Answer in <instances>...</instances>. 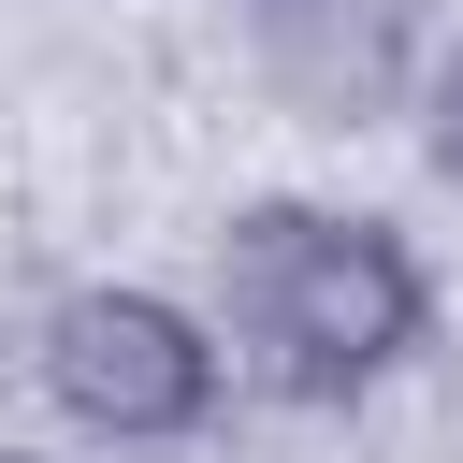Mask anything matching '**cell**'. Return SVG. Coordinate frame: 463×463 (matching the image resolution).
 <instances>
[{
    "mask_svg": "<svg viewBox=\"0 0 463 463\" xmlns=\"http://www.w3.org/2000/svg\"><path fill=\"white\" fill-rule=\"evenodd\" d=\"M29 376H43V405H58L72 434H101V449H188V434L217 420V318H188V304L145 289V275H87V289L43 304Z\"/></svg>",
    "mask_w": 463,
    "mask_h": 463,
    "instance_id": "2",
    "label": "cell"
},
{
    "mask_svg": "<svg viewBox=\"0 0 463 463\" xmlns=\"http://www.w3.org/2000/svg\"><path fill=\"white\" fill-rule=\"evenodd\" d=\"M0 463H58V449H29V434H0Z\"/></svg>",
    "mask_w": 463,
    "mask_h": 463,
    "instance_id": "5",
    "label": "cell"
},
{
    "mask_svg": "<svg viewBox=\"0 0 463 463\" xmlns=\"http://www.w3.org/2000/svg\"><path fill=\"white\" fill-rule=\"evenodd\" d=\"M246 72L304 130H376L420 87V0H246Z\"/></svg>",
    "mask_w": 463,
    "mask_h": 463,
    "instance_id": "3",
    "label": "cell"
},
{
    "mask_svg": "<svg viewBox=\"0 0 463 463\" xmlns=\"http://www.w3.org/2000/svg\"><path fill=\"white\" fill-rule=\"evenodd\" d=\"M217 318H232V347H246L275 391L347 405V391H376V376L420 362L434 275H420V246H405L391 217H347V203H246V217L217 232Z\"/></svg>",
    "mask_w": 463,
    "mask_h": 463,
    "instance_id": "1",
    "label": "cell"
},
{
    "mask_svg": "<svg viewBox=\"0 0 463 463\" xmlns=\"http://www.w3.org/2000/svg\"><path fill=\"white\" fill-rule=\"evenodd\" d=\"M434 159H449V188H463V58L434 72Z\"/></svg>",
    "mask_w": 463,
    "mask_h": 463,
    "instance_id": "4",
    "label": "cell"
}]
</instances>
